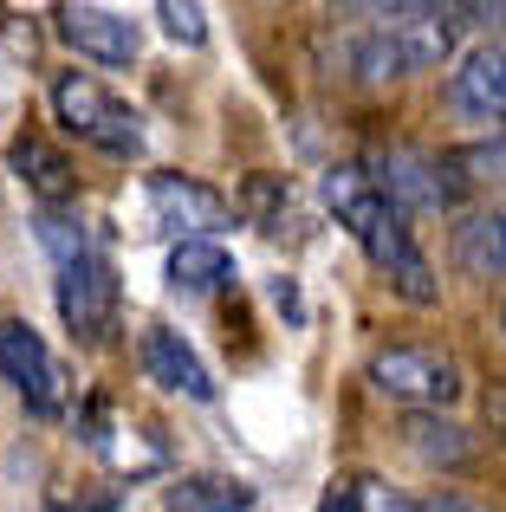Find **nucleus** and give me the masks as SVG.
Instances as JSON below:
<instances>
[{"label":"nucleus","instance_id":"nucleus-3","mask_svg":"<svg viewBox=\"0 0 506 512\" xmlns=\"http://www.w3.org/2000/svg\"><path fill=\"white\" fill-rule=\"evenodd\" d=\"M448 39H455V7H357V26L338 33V65L364 85H383L435 65Z\"/></svg>","mask_w":506,"mask_h":512},{"label":"nucleus","instance_id":"nucleus-14","mask_svg":"<svg viewBox=\"0 0 506 512\" xmlns=\"http://www.w3.org/2000/svg\"><path fill=\"white\" fill-rule=\"evenodd\" d=\"M7 163H13V175H20V182L39 195V208H65V201L78 195V175H72V163H65V156L52 150L46 137H13Z\"/></svg>","mask_w":506,"mask_h":512},{"label":"nucleus","instance_id":"nucleus-20","mask_svg":"<svg viewBox=\"0 0 506 512\" xmlns=\"http://www.w3.org/2000/svg\"><path fill=\"white\" fill-rule=\"evenodd\" d=\"M156 20H163V33L176 46H202L208 39V7H195V0H156Z\"/></svg>","mask_w":506,"mask_h":512},{"label":"nucleus","instance_id":"nucleus-15","mask_svg":"<svg viewBox=\"0 0 506 512\" xmlns=\"http://www.w3.org/2000/svg\"><path fill=\"white\" fill-rule=\"evenodd\" d=\"M169 286L189 292V299L234 286V253L221 247V240H176V247H169Z\"/></svg>","mask_w":506,"mask_h":512},{"label":"nucleus","instance_id":"nucleus-22","mask_svg":"<svg viewBox=\"0 0 506 512\" xmlns=\"http://www.w3.org/2000/svg\"><path fill=\"white\" fill-rule=\"evenodd\" d=\"M318 512H370V480H331Z\"/></svg>","mask_w":506,"mask_h":512},{"label":"nucleus","instance_id":"nucleus-4","mask_svg":"<svg viewBox=\"0 0 506 512\" xmlns=\"http://www.w3.org/2000/svg\"><path fill=\"white\" fill-rule=\"evenodd\" d=\"M52 117L65 124V137L117 156V163H137V156L150 150L143 117L130 111L104 78H91V72H59V78H52Z\"/></svg>","mask_w":506,"mask_h":512},{"label":"nucleus","instance_id":"nucleus-8","mask_svg":"<svg viewBox=\"0 0 506 512\" xmlns=\"http://www.w3.org/2000/svg\"><path fill=\"white\" fill-rule=\"evenodd\" d=\"M0 376H7L13 396L26 402V415H39V422L65 415V370L52 363L46 338H39L26 318H0Z\"/></svg>","mask_w":506,"mask_h":512},{"label":"nucleus","instance_id":"nucleus-13","mask_svg":"<svg viewBox=\"0 0 506 512\" xmlns=\"http://www.w3.org/2000/svg\"><path fill=\"white\" fill-rule=\"evenodd\" d=\"M455 266L474 279H506V208H474L455 221Z\"/></svg>","mask_w":506,"mask_h":512},{"label":"nucleus","instance_id":"nucleus-21","mask_svg":"<svg viewBox=\"0 0 506 512\" xmlns=\"http://www.w3.org/2000/svg\"><path fill=\"white\" fill-rule=\"evenodd\" d=\"M370 512H481L474 500H461V493H435V500H403V493L377 487L370 480Z\"/></svg>","mask_w":506,"mask_h":512},{"label":"nucleus","instance_id":"nucleus-18","mask_svg":"<svg viewBox=\"0 0 506 512\" xmlns=\"http://www.w3.org/2000/svg\"><path fill=\"white\" fill-rule=\"evenodd\" d=\"M241 208L253 214V227H260V234H286L292 188L279 182V175H253V182H247V195H241Z\"/></svg>","mask_w":506,"mask_h":512},{"label":"nucleus","instance_id":"nucleus-12","mask_svg":"<svg viewBox=\"0 0 506 512\" xmlns=\"http://www.w3.org/2000/svg\"><path fill=\"white\" fill-rule=\"evenodd\" d=\"M78 435H85L91 448H98L104 461L117 467V474H130V480H143V474H156V467H163V441H143V428L117 422L111 402H85V415H78Z\"/></svg>","mask_w":506,"mask_h":512},{"label":"nucleus","instance_id":"nucleus-2","mask_svg":"<svg viewBox=\"0 0 506 512\" xmlns=\"http://www.w3.org/2000/svg\"><path fill=\"white\" fill-rule=\"evenodd\" d=\"M33 234L52 260V299H59V318L78 344H111L117 312H124V286H117V266L98 240L85 234V221L65 208H39Z\"/></svg>","mask_w":506,"mask_h":512},{"label":"nucleus","instance_id":"nucleus-11","mask_svg":"<svg viewBox=\"0 0 506 512\" xmlns=\"http://www.w3.org/2000/svg\"><path fill=\"white\" fill-rule=\"evenodd\" d=\"M137 357H143V376H150V383L176 389V396H189V402H215V376H208V363L195 357V344L182 338V331L150 325L143 344H137Z\"/></svg>","mask_w":506,"mask_h":512},{"label":"nucleus","instance_id":"nucleus-17","mask_svg":"<svg viewBox=\"0 0 506 512\" xmlns=\"http://www.w3.org/2000/svg\"><path fill=\"white\" fill-rule=\"evenodd\" d=\"M409 454H422L429 467H461L468 461V428L448 422V415H409Z\"/></svg>","mask_w":506,"mask_h":512},{"label":"nucleus","instance_id":"nucleus-25","mask_svg":"<svg viewBox=\"0 0 506 512\" xmlns=\"http://www.w3.org/2000/svg\"><path fill=\"white\" fill-rule=\"evenodd\" d=\"M500 325H506V312H500Z\"/></svg>","mask_w":506,"mask_h":512},{"label":"nucleus","instance_id":"nucleus-5","mask_svg":"<svg viewBox=\"0 0 506 512\" xmlns=\"http://www.w3.org/2000/svg\"><path fill=\"white\" fill-rule=\"evenodd\" d=\"M370 389L390 402H409L416 415H442L461 396V363L435 344H377L364 363Z\"/></svg>","mask_w":506,"mask_h":512},{"label":"nucleus","instance_id":"nucleus-9","mask_svg":"<svg viewBox=\"0 0 506 512\" xmlns=\"http://www.w3.org/2000/svg\"><path fill=\"white\" fill-rule=\"evenodd\" d=\"M52 33L78 52V59H98V65H130L143 46L137 20L117 7H52Z\"/></svg>","mask_w":506,"mask_h":512},{"label":"nucleus","instance_id":"nucleus-23","mask_svg":"<svg viewBox=\"0 0 506 512\" xmlns=\"http://www.w3.org/2000/svg\"><path fill=\"white\" fill-rule=\"evenodd\" d=\"M266 292H273V305H279V312L292 318V325H299V318H305V305H299V286H292V279H273V286H266Z\"/></svg>","mask_w":506,"mask_h":512},{"label":"nucleus","instance_id":"nucleus-16","mask_svg":"<svg viewBox=\"0 0 506 512\" xmlns=\"http://www.w3.org/2000/svg\"><path fill=\"white\" fill-rule=\"evenodd\" d=\"M169 512H247L253 506V487L247 480H228V474H189L169 487Z\"/></svg>","mask_w":506,"mask_h":512},{"label":"nucleus","instance_id":"nucleus-24","mask_svg":"<svg viewBox=\"0 0 506 512\" xmlns=\"http://www.w3.org/2000/svg\"><path fill=\"white\" fill-rule=\"evenodd\" d=\"M52 512H124L117 500H85V506H52Z\"/></svg>","mask_w":506,"mask_h":512},{"label":"nucleus","instance_id":"nucleus-10","mask_svg":"<svg viewBox=\"0 0 506 512\" xmlns=\"http://www.w3.org/2000/svg\"><path fill=\"white\" fill-rule=\"evenodd\" d=\"M448 111L461 124H506V46H474L448 72Z\"/></svg>","mask_w":506,"mask_h":512},{"label":"nucleus","instance_id":"nucleus-6","mask_svg":"<svg viewBox=\"0 0 506 512\" xmlns=\"http://www.w3.org/2000/svg\"><path fill=\"white\" fill-rule=\"evenodd\" d=\"M364 169L403 214H448L461 208V188H468L455 156H435V150H383Z\"/></svg>","mask_w":506,"mask_h":512},{"label":"nucleus","instance_id":"nucleus-19","mask_svg":"<svg viewBox=\"0 0 506 512\" xmlns=\"http://www.w3.org/2000/svg\"><path fill=\"white\" fill-rule=\"evenodd\" d=\"M455 163L468 182H481V188H506V130H494V137H481V143H468V150H455Z\"/></svg>","mask_w":506,"mask_h":512},{"label":"nucleus","instance_id":"nucleus-1","mask_svg":"<svg viewBox=\"0 0 506 512\" xmlns=\"http://www.w3.org/2000/svg\"><path fill=\"white\" fill-rule=\"evenodd\" d=\"M318 195H325V208L338 214V227L364 247V260L377 266L383 279H390L396 299L409 305H435L442 299V286H435V266L429 253L416 247V234H409V214L396 208L390 195H383L377 182H370L364 163H338L318 175Z\"/></svg>","mask_w":506,"mask_h":512},{"label":"nucleus","instance_id":"nucleus-7","mask_svg":"<svg viewBox=\"0 0 506 512\" xmlns=\"http://www.w3.org/2000/svg\"><path fill=\"white\" fill-rule=\"evenodd\" d=\"M143 208H150L156 234H176V240H221V227H234L228 195H215L195 175H169V169L143 182Z\"/></svg>","mask_w":506,"mask_h":512}]
</instances>
